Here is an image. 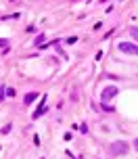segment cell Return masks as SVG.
I'll return each mask as SVG.
<instances>
[{"mask_svg":"<svg viewBox=\"0 0 138 159\" xmlns=\"http://www.w3.org/2000/svg\"><path fill=\"white\" fill-rule=\"evenodd\" d=\"M128 151H130V144L126 143V140H115V143H111V147H109V153L115 155V157H122V155H126Z\"/></svg>","mask_w":138,"mask_h":159,"instance_id":"6da1fadb","label":"cell"},{"mask_svg":"<svg viewBox=\"0 0 138 159\" xmlns=\"http://www.w3.org/2000/svg\"><path fill=\"white\" fill-rule=\"evenodd\" d=\"M119 50L126 55H138V44L134 42H119Z\"/></svg>","mask_w":138,"mask_h":159,"instance_id":"7a4b0ae2","label":"cell"},{"mask_svg":"<svg viewBox=\"0 0 138 159\" xmlns=\"http://www.w3.org/2000/svg\"><path fill=\"white\" fill-rule=\"evenodd\" d=\"M117 92H119V90H117V86H107L105 90H103V94H100V98H103V101H111V98H115V96H117Z\"/></svg>","mask_w":138,"mask_h":159,"instance_id":"3957f363","label":"cell"},{"mask_svg":"<svg viewBox=\"0 0 138 159\" xmlns=\"http://www.w3.org/2000/svg\"><path fill=\"white\" fill-rule=\"evenodd\" d=\"M36 98H38V94H36V92H29V94H25L23 103H25V105H32L33 101H36Z\"/></svg>","mask_w":138,"mask_h":159,"instance_id":"277c9868","label":"cell"},{"mask_svg":"<svg viewBox=\"0 0 138 159\" xmlns=\"http://www.w3.org/2000/svg\"><path fill=\"white\" fill-rule=\"evenodd\" d=\"M130 36L138 42V27H130Z\"/></svg>","mask_w":138,"mask_h":159,"instance_id":"5b68a950","label":"cell"},{"mask_svg":"<svg viewBox=\"0 0 138 159\" xmlns=\"http://www.w3.org/2000/svg\"><path fill=\"white\" fill-rule=\"evenodd\" d=\"M42 42H44V34H42V36H38V38H36V42H33V44H36V46H40Z\"/></svg>","mask_w":138,"mask_h":159,"instance_id":"8992f818","label":"cell"},{"mask_svg":"<svg viewBox=\"0 0 138 159\" xmlns=\"http://www.w3.org/2000/svg\"><path fill=\"white\" fill-rule=\"evenodd\" d=\"M4 94H7V88L0 86V101H4Z\"/></svg>","mask_w":138,"mask_h":159,"instance_id":"52a82bcc","label":"cell"},{"mask_svg":"<svg viewBox=\"0 0 138 159\" xmlns=\"http://www.w3.org/2000/svg\"><path fill=\"white\" fill-rule=\"evenodd\" d=\"M7 44H8V40H7V38H0V46H7Z\"/></svg>","mask_w":138,"mask_h":159,"instance_id":"ba28073f","label":"cell"},{"mask_svg":"<svg viewBox=\"0 0 138 159\" xmlns=\"http://www.w3.org/2000/svg\"><path fill=\"white\" fill-rule=\"evenodd\" d=\"M134 147H136V149H138V138H136V140H134Z\"/></svg>","mask_w":138,"mask_h":159,"instance_id":"9c48e42d","label":"cell"}]
</instances>
